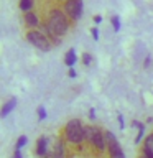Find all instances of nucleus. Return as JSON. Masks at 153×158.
<instances>
[{"mask_svg":"<svg viewBox=\"0 0 153 158\" xmlns=\"http://www.w3.org/2000/svg\"><path fill=\"white\" fill-rule=\"evenodd\" d=\"M68 18L69 17L64 13V10L54 8L53 12H49L46 23L41 25V27H43L41 31L46 33L48 36L51 38V41H53V40H56V38L64 36V35L69 31V22H68Z\"/></svg>","mask_w":153,"mask_h":158,"instance_id":"f257e3e1","label":"nucleus"},{"mask_svg":"<svg viewBox=\"0 0 153 158\" xmlns=\"http://www.w3.org/2000/svg\"><path fill=\"white\" fill-rule=\"evenodd\" d=\"M63 137L68 143H71L72 147H79L86 142V125H82V122L79 118H71L63 130Z\"/></svg>","mask_w":153,"mask_h":158,"instance_id":"f03ea898","label":"nucleus"},{"mask_svg":"<svg viewBox=\"0 0 153 158\" xmlns=\"http://www.w3.org/2000/svg\"><path fill=\"white\" fill-rule=\"evenodd\" d=\"M86 143L91 145L94 150L97 152H105L107 150V143H105V135L101 127L96 125H86Z\"/></svg>","mask_w":153,"mask_h":158,"instance_id":"7ed1b4c3","label":"nucleus"},{"mask_svg":"<svg viewBox=\"0 0 153 158\" xmlns=\"http://www.w3.org/2000/svg\"><path fill=\"white\" fill-rule=\"evenodd\" d=\"M25 38L30 44H33L39 51H49L51 49V38L41 30H30V31H27Z\"/></svg>","mask_w":153,"mask_h":158,"instance_id":"20e7f679","label":"nucleus"},{"mask_svg":"<svg viewBox=\"0 0 153 158\" xmlns=\"http://www.w3.org/2000/svg\"><path fill=\"white\" fill-rule=\"evenodd\" d=\"M48 156L49 158H64L66 156V140H64V137H54L49 142Z\"/></svg>","mask_w":153,"mask_h":158,"instance_id":"39448f33","label":"nucleus"},{"mask_svg":"<svg viewBox=\"0 0 153 158\" xmlns=\"http://www.w3.org/2000/svg\"><path fill=\"white\" fill-rule=\"evenodd\" d=\"M82 8H84L82 0H66V3H64V13L74 22L82 17Z\"/></svg>","mask_w":153,"mask_h":158,"instance_id":"423d86ee","label":"nucleus"},{"mask_svg":"<svg viewBox=\"0 0 153 158\" xmlns=\"http://www.w3.org/2000/svg\"><path fill=\"white\" fill-rule=\"evenodd\" d=\"M49 150V140L46 137H39L36 140V155L38 156H46Z\"/></svg>","mask_w":153,"mask_h":158,"instance_id":"0eeeda50","label":"nucleus"},{"mask_svg":"<svg viewBox=\"0 0 153 158\" xmlns=\"http://www.w3.org/2000/svg\"><path fill=\"white\" fill-rule=\"evenodd\" d=\"M142 155H145L147 158H153V133H150L145 138V143H143V150Z\"/></svg>","mask_w":153,"mask_h":158,"instance_id":"6e6552de","label":"nucleus"},{"mask_svg":"<svg viewBox=\"0 0 153 158\" xmlns=\"http://www.w3.org/2000/svg\"><path fill=\"white\" fill-rule=\"evenodd\" d=\"M23 18H25L27 27H30V28H36L38 25H39V18H38V15L35 13V12H27V13L23 15Z\"/></svg>","mask_w":153,"mask_h":158,"instance_id":"1a4fd4ad","label":"nucleus"},{"mask_svg":"<svg viewBox=\"0 0 153 158\" xmlns=\"http://www.w3.org/2000/svg\"><path fill=\"white\" fill-rule=\"evenodd\" d=\"M15 107H17V99H15V97L8 99V101H7V102H5L3 106H2V112H0V117H2V118H5V117H7L10 112L13 110Z\"/></svg>","mask_w":153,"mask_h":158,"instance_id":"9d476101","label":"nucleus"},{"mask_svg":"<svg viewBox=\"0 0 153 158\" xmlns=\"http://www.w3.org/2000/svg\"><path fill=\"white\" fill-rule=\"evenodd\" d=\"M64 63H66L68 68H74V64L77 63V54H76V49L74 48L68 49L66 56H64Z\"/></svg>","mask_w":153,"mask_h":158,"instance_id":"9b49d317","label":"nucleus"},{"mask_svg":"<svg viewBox=\"0 0 153 158\" xmlns=\"http://www.w3.org/2000/svg\"><path fill=\"white\" fill-rule=\"evenodd\" d=\"M132 125L138 128V135H137V138H135V143L138 145V143L142 142L143 135H145V123H142V122H138V120H133V122H132Z\"/></svg>","mask_w":153,"mask_h":158,"instance_id":"f8f14e48","label":"nucleus"},{"mask_svg":"<svg viewBox=\"0 0 153 158\" xmlns=\"http://www.w3.org/2000/svg\"><path fill=\"white\" fill-rule=\"evenodd\" d=\"M33 0H20V10H22L23 13H27V12H31V8H33Z\"/></svg>","mask_w":153,"mask_h":158,"instance_id":"ddd939ff","label":"nucleus"},{"mask_svg":"<svg viewBox=\"0 0 153 158\" xmlns=\"http://www.w3.org/2000/svg\"><path fill=\"white\" fill-rule=\"evenodd\" d=\"M27 142H28V137H27V135L18 137L17 143H15V150H22V148H23L25 145H27Z\"/></svg>","mask_w":153,"mask_h":158,"instance_id":"4468645a","label":"nucleus"},{"mask_svg":"<svg viewBox=\"0 0 153 158\" xmlns=\"http://www.w3.org/2000/svg\"><path fill=\"white\" fill-rule=\"evenodd\" d=\"M36 114H38V120H39V122H41V120H44V118H46V109H44L43 106H39V107H38Z\"/></svg>","mask_w":153,"mask_h":158,"instance_id":"2eb2a0df","label":"nucleus"},{"mask_svg":"<svg viewBox=\"0 0 153 158\" xmlns=\"http://www.w3.org/2000/svg\"><path fill=\"white\" fill-rule=\"evenodd\" d=\"M110 23L114 27V31H118L120 30V20H118V17H112L110 18Z\"/></svg>","mask_w":153,"mask_h":158,"instance_id":"dca6fc26","label":"nucleus"},{"mask_svg":"<svg viewBox=\"0 0 153 158\" xmlns=\"http://www.w3.org/2000/svg\"><path fill=\"white\" fill-rule=\"evenodd\" d=\"M91 61H92V56L89 53H84L82 54V64L84 66H89V64H91Z\"/></svg>","mask_w":153,"mask_h":158,"instance_id":"f3484780","label":"nucleus"},{"mask_svg":"<svg viewBox=\"0 0 153 158\" xmlns=\"http://www.w3.org/2000/svg\"><path fill=\"white\" fill-rule=\"evenodd\" d=\"M117 120H118V127H120V130H123V117H122V114H118Z\"/></svg>","mask_w":153,"mask_h":158,"instance_id":"a211bd4d","label":"nucleus"},{"mask_svg":"<svg viewBox=\"0 0 153 158\" xmlns=\"http://www.w3.org/2000/svg\"><path fill=\"white\" fill-rule=\"evenodd\" d=\"M92 38L96 40V41H97V40H99V30H97L96 27L92 28Z\"/></svg>","mask_w":153,"mask_h":158,"instance_id":"6ab92c4d","label":"nucleus"},{"mask_svg":"<svg viewBox=\"0 0 153 158\" xmlns=\"http://www.w3.org/2000/svg\"><path fill=\"white\" fill-rule=\"evenodd\" d=\"M89 118H91V120H96V110H94V109L89 110Z\"/></svg>","mask_w":153,"mask_h":158,"instance_id":"aec40b11","label":"nucleus"},{"mask_svg":"<svg viewBox=\"0 0 153 158\" xmlns=\"http://www.w3.org/2000/svg\"><path fill=\"white\" fill-rule=\"evenodd\" d=\"M76 76H77V74H76V71H74V68H69V77L74 79Z\"/></svg>","mask_w":153,"mask_h":158,"instance_id":"412c9836","label":"nucleus"},{"mask_svg":"<svg viewBox=\"0 0 153 158\" xmlns=\"http://www.w3.org/2000/svg\"><path fill=\"white\" fill-rule=\"evenodd\" d=\"M13 158H23V155H22V150H15V153H13Z\"/></svg>","mask_w":153,"mask_h":158,"instance_id":"4be33fe9","label":"nucleus"},{"mask_svg":"<svg viewBox=\"0 0 153 158\" xmlns=\"http://www.w3.org/2000/svg\"><path fill=\"white\" fill-rule=\"evenodd\" d=\"M94 22H96V23H101V22H102V17H99V15H97V17H94Z\"/></svg>","mask_w":153,"mask_h":158,"instance_id":"5701e85b","label":"nucleus"},{"mask_svg":"<svg viewBox=\"0 0 153 158\" xmlns=\"http://www.w3.org/2000/svg\"><path fill=\"white\" fill-rule=\"evenodd\" d=\"M140 158H147V156H145V155H140Z\"/></svg>","mask_w":153,"mask_h":158,"instance_id":"b1692460","label":"nucleus"}]
</instances>
